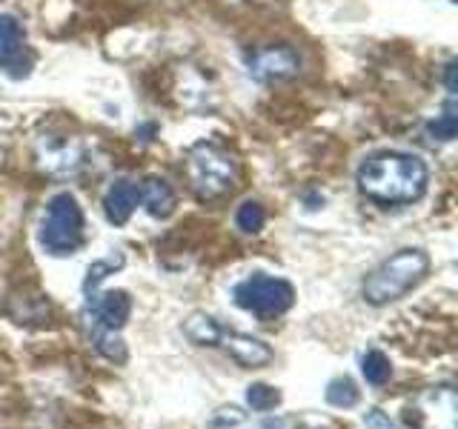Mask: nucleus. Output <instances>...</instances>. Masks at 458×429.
<instances>
[{
  "instance_id": "nucleus-1",
  "label": "nucleus",
  "mask_w": 458,
  "mask_h": 429,
  "mask_svg": "<svg viewBox=\"0 0 458 429\" xmlns=\"http://www.w3.org/2000/svg\"><path fill=\"white\" fill-rule=\"evenodd\" d=\"M358 192L381 206H401L421 200L429 183V169L419 155L384 149L358 166Z\"/></svg>"
},
{
  "instance_id": "nucleus-10",
  "label": "nucleus",
  "mask_w": 458,
  "mask_h": 429,
  "mask_svg": "<svg viewBox=\"0 0 458 429\" xmlns=\"http://www.w3.org/2000/svg\"><path fill=\"white\" fill-rule=\"evenodd\" d=\"M138 200H140V186L129 178H118L112 181V186L104 195V212H106V221L114 226H123L132 212L138 209Z\"/></svg>"
},
{
  "instance_id": "nucleus-23",
  "label": "nucleus",
  "mask_w": 458,
  "mask_h": 429,
  "mask_svg": "<svg viewBox=\"0 0 458 429\" xmlns=\"http://www.w3.org/2000/svg\"><path fill=\"white\" fill-rule=\"evenodd\" d=\"M455 61H450L447 66H444V83H447V89H450V95H455L458 92V86H455Z\"/></svg>"
},
{
  "instance_id": "nucleus-13",
  "label": "nucleus",
  "mask_w": 458,
  "mask_h": 429,
  "mask_svg": "<svg viewBox=\"0 0 458 429\" xmlns=\"http://www.w3.org/2000/svg\"><path fill=\"white\" fill-rule=\"evenodd\" d=\"M221 329L224 326H218V321L209 318V315H204V312H195L183 321V335L192 343H198V347H218Z\"/></svg>"
},
{
  "instance_id": "nucleus-11",
  "label": "nucleus",
  "mask_w": 458,
  "mask_h": 429,
  "mask_svg": "<svg viewBox=\"0 0 458 429\" xmlns=\"http://www.w3.org/2000/svg\"><path fill=\"white\" fill-rule=\"evenodd\" d=\"M226 347V352L235 358L241 366L247 369H258V366H267L272 361V349L267 347L264 341H258L252 335H241V332H226L221 329V341Z\"/></svg>"
},
{
  "instance_id": "nucleus-4",
  "label": "nucleus",
  "mask_w": 458,
  "mask_h": 429,
  "mask_svg": "<svg viewBox=\"0 0 458 429\" xmlns=\"http://www.w3.org/2000/svg\"><path fill=\"white\" fill-rule=\"evenodd\" d=\"M129 315H132V298L126 292H106L83 309V324L89 329V338L100 355H106L109 361H126V347L118 338V332L126 326Z\"/></svg>"
},
{
  "instance_id": "nucleus-24",
  "label": "nucleus",
  "mask_w": 458,
  "mask_h": 429,
  "mask_svg": "<svg viewBox=\"0 0 458 429\" xmlns=\"http://www.w3.org/2000/svg\"><path fill=\"white\" fill-rule=\"evenodd\" d=\"M155 132H157V126H155V123H147V126H140V129H138L140 140H152L149 135H155Z\"/></svg>"
},
{
  "instance_id": "nucleus-19",
  "label": "nucleus",
  "mask_w": 458,
  "mask_h": 429,
  "mask_svg": "<svg viewBox=\"0 0 458 429\" xmlns=\"http://www.w3.org/2000/svg\"><path fill=\"white\" fill-rule=\"evenodd\" d=\"M121 266H123V255L121 252L118 255H109V257H104V261H98V264H92L89 272H86L83 290L86 292H95L98 286H100V281H106L109 275H114V269H121Z\"/></svg>"
},
{
  "instance_id": "nucleus-12",
  "label": "nucleus",
  "mask_w": 458,
  "mask_h": 429,
  "mask_svg": "<svg viewBox=\"0 0 458 429\" xmlns=\"http://www.w3.org/2000/svg\"><path fill=\"white\" fill-rule=\"evenodd\" d=\"M140 200H143V206H147V212L157 221L169 218L178 206V195H175V189H172V183L166 178H157V175H152L140 183Z\"/></svg>"
},
{
  "instance_id": "nucleus-25",
  "label": "nucleus",
  "mask_w": 458,
  "mask_h": 429,
  "mask_svg": "<svg viewBox=\"0 0 458 429\" xmlns=\"http://www.w3.org/2000/svg\"><path fill=\"white\" fill-rule=\"evenodd\" d=\"M307 204H310L307 209H318L324 204V198L321 195H307Z\"/></svg>"
},
{
  "instance_id": "nucleus-17",
  "label": "nucleus",
  "mask_w": 458,
  "mask_h": 429,
  "mask_svg": "<svg viewBox=\"0 0 458 429\" xmlns=\"http://www.w3.org/2000/svg\"><path fill=\"white\" fill-rule=\"evenodd\" d=\"M235 223H238L241 232L258 235L264 229V223H267V212H264L261 204H258V200H243V204L238 206V212H235Z\"/></svg>"
},
{
  "instance_id": "nucleus-9",
  "label": "nucleus",
  "mask_w": 458,
  "mask_h": 429,
  "mask_svg": "<svg viewBox=\"0 0 458 429\" xmlns=\"http://www.w3.org/2000/svg\"><path fill=\"white\" fill-rule=\"evenodd\" d=\"M38 155L40 166L55 172V175H75L83 166V147L75 138H43Z\"/></svg>"
},
{
  "instance_id": "nucleus-6",
  "label": "nucleus",
  "mask_w": 458,
  "mask_h": 429,
  "mask_svg": "<svg viewBox=\"0 0 458 429\" xmlns=\"http://www.w3.org/2000/svg\"><path fill=\"white\" fill-rule=\"evenodd\" d=\"M233 300L261 321L278 318V315L290 312L295 304V290L290 281L272 278V275H252L241 281L233 290Z\"/></svg>"
},
{
  "instance_id": "nucleus-18",
  "label": "nucleus",
  "mask_w": 458,
  "mask_h": 429,
  "mask_svg": "<svg viewBox=\"0 0 458 429\" xmlns=\"http://www.w3.org/2000/svg\"><path fill=\"white\" fill-rule=\"evenodd\" d=\"M358 390H355V383L350 378H335L333 383L327 386V404L329 407H338V409H350L358 404Z\"/></svg>"
},
{
  "instance_id": "nucleus-21",
  "label": "nucleus",
  "mask_w": 458,
  "mask_h": 429,
  "mask_svg": "<svg viewBox=\"0 0 458 429\" xmlns=\"http://www.w3.org/2000/svg\"><path fill=\"white\" fill-rule=\"evenodd\" d=\"M247 404L258 412H267V409H276L281 404V392L276 386L269 383H252L247 390Z\"/></svg>"
},
{
  "instance_id": "nucleus-14",
  "label": "nucleus",
  "mask_w": 458,
  "mask_h": 429,
  "mask_svg": "<svg viewBox=\"0 0 458 429\" xmlns=\"http://www.w3.org/2000/svg\"><path fill=\"white\" fill-rule=\"evenodd\" d=\"M26 49V32L14 14H0V63Z\"/></svg>"
},
{
  "instance_id": "nucleus-8",
  "label": "nucleus",
  "mask_w": 458,
  "mask_h": 429,
  "mask_svg": "<svg viewBox=\"0 0 458 429\" xmlns=\"http://www.w3.org/2000/svg\"><path fill=\"white\" fill-rule=\"evenodd\" d=\"M250 78L258 83H281V80H293L301 75V52L278 43V46H261L250 55L247 61Z\"/></svg>"
},
{
  "instance_id": "nucleus-20",
  "label": "nucleus",
  "mask_w": 458,
  "mask_h": 429,
  "mask_svg": "<svg viewBox=\"0 0 458 429\" xmlns=\"http://www.w3.org/2000/svg\"><path fill=\"white\" fill-rule=\"evenodd\" d=\"M32 69H35V52L32 49H21L18 55H12L9 61H4L0 63V72H4L6 78H12V80H23V78H29L32 75Z\"/></svg>"
},
{
  "instance_id": "nucleus-5",
  "label": "nucleus",
  "mask_w": 458,
  "mask_h": 429,
  "mask_svg": "<svg viewBox=\"0 0 458 429\" xmlns=\"http://www.w3.org/2000/svg\"><path fill=\"white\" fill-rule=\"evenodd\" d=\"M83 209L72 192H57L47 204L40 223V247L55 257L75 255L83 247Z\"/></svg>"
},
{
  "instance_id": "nucleus-22",
  "label": "nucleus",
  "mask_w": 458,
  "mask_h": 429,
  "mask_svg": "<svg viewBox=\"0 0 458 429\" xmlns=\"http://www.w3.org/2000/svg\"><path fill=\"white\" fill-rule=\"evenodd\" d=\"M364 426H367V429H398L381 409H369V412L364 415Z\"/></svg>"
},
{
  "instance_id": "nucleus-7",
  "label": "nucleus",
  "mask_w": 458,
  "mask_h": 429,
  "mask_svg": "<svg viewBox=\"0 0 458 429\" xmlns=\"http://www.w3.org/2000/svg\"><path fill=\"white\" fill-rule=\"evenodd\" d=\"M455 392L450 386H433V390L421 392L407 409L410 429H455Z\"/></svg>"
},
{
  "instance_id": "nucleus-3",
  "label": "nucleus",
  "mask_w": 458,
  "mask_h": 429,
  "mask_svg": "<svg viewBox=\"0 0 458 429\" xmlns=\"http://www.w3.org/2000/svg\"><path fill=\"white\" fill-rule=\"evenodd\" d=\"M235 157L215 140H198L186 152V181L198 200H218L235 189Z\"/></svg>"
},
{
  "instance_id": "nucleus-2",
  "label": "nucleus",
  "mask_w": 458,
  "mask_h": 429,
  "mask_svg": "<svg viewBox=\"0 0 458 429\" xmlns=\"http://www.w3.org/2000/svg\"><path fill=\"white\" fill-rule=\"evenodd\" d=\"M429 272V255L424 249H401L381 261L364 278L361 295L372 307H386L415 290Z\"/></svg>"
},
{
  "instance_id": "nucleus-15",
  "label": "nucleus",
  "mask_w": 458,
  "mask_h": 429,
  "mask_svg": "<svg viewBox=\"0 0 458 429\" xmlns=\"http://www.w3.org/2000/svg\"><path fill=\"white\" fill-rule=\"evenodd\" d=\"M361 372H364L367 383H372V386H384L386 381H390V375H393L390 358H386L381 349H369V352L361 358Z\"/></svg>"
},
{
  "instance_id": "nucleus-16",
  "label": "nucleus",
  "mask_w": 458,
  "mask_h": 429,
  "mask_svg": "<svg viewBox=\"0 0 458 429\" xmlns=\"http://www.w3.org/2000/svg\"><path fill=\"white\" fill-rule=\"evenodd\" d=\"M427 135L433 138V140H441V143H450L455 135H458V109L450 104V106H444L441 114H436V121H429L427 126Z\"/></svg>"
}]
</instances>
